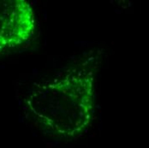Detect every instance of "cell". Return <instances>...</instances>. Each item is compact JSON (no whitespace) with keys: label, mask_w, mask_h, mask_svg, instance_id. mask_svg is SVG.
Instances as JSON below:
<instances>
[{"label":"cell","mask_w":149,"mask_h":148,"mask_svg":"<svg viewBox=\"0 0 149 148\" xmlns=\"http://www.w3.org/2000/svg\"><path fill=\"white\" fill-rule=\"evenodd\" d=\"M94 70L66 68L34 82L26 101L27 114L46 132L74 136L89 127L94 113Z\"/></svg>","instance_id":"1"}]
</instances>
